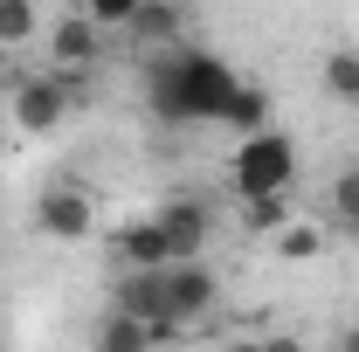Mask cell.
I'll list each match as a JSON object with an SVG mask.
<instances>
[{
  "label": "cell",
  "instance_id": "9a60e30c",
  "mask_svg": "<svg viewBox=\"0 0 359 352\" xmlns=\"http://www.w3.org/2000/svg\"><path fill=\"white\" fill-rule=\"evenodd\" d=\"M263 125H269V90H256L249 76H242L235 104H228V132H263Z\"/></svg>",
  "mask_w": 359,
  "mask_h": 352
},
{
  "label": "cell",
  "instance_id": "6da1fadb",
  "mask_svg": "<svg viewBox=\"0 0 359 352\" xmlns=\"http://www.w3.org/2000/svg\"><path fill=\"white\" fill-rule=\"evenodd\" d=\"M235 62H222L215 48L194 42H166V55L145 69V111L159 125H228V104H235Z\"/></svg>",
  "mask_w": 359,
  "mask_h": 352
},
{
  "label": "cell",
  "instance_id": "ffe728a7",
  "mask_svg": "<svg viewBox=\"0 0 359 352\" xmlns=\"http://www.w3.org/2000/svg\"><path fill=\"white\" fill-rule=\"evenodd\" d=\"M0 346H7V332H0Z\"/></svg>",
  "mask_w": 359,
  "mask_h": 352
},
{
  "label": "cell",
  "instance_id": "277c9868",
  "mask_svg": "<svg viewBox=\"0 0 359 352\" xmlns=\"http://www.w3.org/2000/svg\"><path fill=\"white\" fill-rule=\"evenodd\" d=\"M28 221H35V235H42V242H90V235H97L90 187H76V180H55V187H42Z\"/></svg>",
  "mask_w": 359,
  "mask_h": 352
},
{
  "label": "cell",
  "instance_id": "30bf717a",
  "mask_svg": "<svg viewBox=\"0 0 359 352\" xmlns=\"http://www.w3.org/2000/svg\"><path fill=\"white\" fill-rule=\"evenodd\" d=\"M90 346H97V352H138V346H159V339H152V325H145V318H132V311L111 304V318L90 332Z\"/></svg>",
  "mask_w": 359,
  "mask_h": 352
},
{
  "label": "cell",
  "instance_id": "ac0fdd59",
  "mask_svg": "<svg viewBox=\"0 0 359 352\" xmlns=\"http://www.w3.org/2000/svg\"><path fill=\"white\" fill-rule=\"evenodd\" d=\"M76 7H83L97 28H132V14L145 7V0H76Z\"/></svg>",
  "mask_w": 359,
  "mask_h": 352
},
{
  "label": "cell",
  "instance_id": "9c48e42d",
  "mask_svg": "<svg viewBox=\"0 0 359 352\" xmlns=\"http://www.w3.org/2000/svg\"><path fill=\"white\" fill-rule=\"evenodd\" d=\"M159 228H166V242H173V263H180V256H201V249H208V235H215V215H208V201H194V194H173V201L159 208Z\"/></svg>",
  "mask_w": 359,
  "mask_h": 352
},
{
  "label": "cell",
  "instance_id": "7c38bea8",
  "mask_svg": "<svg viewBox=\"0 0 359 352\" xmlns=\"http://www.w3.org/2000/svg\"><path fill=\"white\" fill-rule=\"evenodd\" d=\"M318 83H325V97H339V104H359V48H332L325 69H318Z\"/></svg>",
  "mask_w": 359,
  "mask_h": 352
},
{
  "label": "cell",
  "instance_id": "7a4b0ae2",
  "mask_svg": "<svg viewBox=\"0 0 359 352\" xmlns=\"http://www.w3.org/2000/svg\"><path fill=\"white\" fill-rule=\"evenodd\" d=\"M297 173H304V159H297V138L263 125V132H242L228 145V194L235 201H263V194H297Z\"/></svg>",
  "mask_w": 359,
  "mask_h": 352
},
{
  "label": "cell",
  "instance_id": "8fae6325",
  "mask_svg": "<svg viewBox=\"0 0 359 352\" xmlns=\"http://www.w3.org/2000/svg\"><path fill=\"white\" fill-rule=\"evenodd\" d=\"M180 21H187V14H180L173 0H145L125 35H138V42H180Z\"/></svg>",
  "mask_w": 359,
  "mask_h": 352
},
{
  "label": "cell",
  "instance_id": "8992f818",
  "mask_svg": "<svg viewBox=\"0 0 359 352\" xmlns=\"http://www.w3.org/2000/svg\"><path fill=\"white\" fill-rule=\"evenodd\" d=\"M111 304L132 311V318H145V325H152V339H180V332H187L180 318H166V276H159V269H118Z\"/></svg>",
  "mask_w": 359,
  "mask_h": 352
},
{
  "label": "cell",
  "instance_id": "3957f363",
  "mask_svg": "<svg viewBox=\"0 0 359 352\" xmlns=\"http://www.w3.org/2000/svg\"><path fill=\"white\" fill-rule=\"evenodd\" d=\"M76 76V69H69ZM69 76L55 69V76H21V83L7 90V111H14V132L42 138V132H62L69 125V111H76V90H69Z\"/></svg>",
  "mask_w": 359,
  "mask_h": 352
},
{
  "label": "cell",
  "instance_id": "2e32d148",
  "mask_svg": "<svg viewBox=\"0 0 359 352\" xmlns=\"http://www.w3.org/2000/svg\"><path fill=\"white\" fill-rule=\"evenodd\" d=\"M332 221L346 228V242H359V166H346L332 180Z\"/></svg>",
  "mask_w": 359,
  "mask_h": 352
},
{
  "label": "cell",
  "instance_id": "52a82bcc",
  "mask_svg": "<svg viewBox=\"0 0 359 352\" xmlns=\"http://www.w3.org/2000/svg\"><path fill=\"white\" fill-rule=\"evenodd\" d=\"M111 263L118 269H166L173 263V242H166L159 215H138L125 228H111Z\"/></svg>",
  "mask_w": 359,
  "mask_h": 352
},
{
  "label": "cell",
  "instance_id": "d6986e66",
  "mask_svg": "<svg viewBox=\"0 0 359 352\" xmlns=\"http://www.w3.org/2000/svg\"><path fill=\"white\" fill-rule=\"evenodd\" d=\"M339 346H346V352H359V325H346V332H339Z\"/></svg>",
  "mask_w": 359,
  "mask_h": 352
},
{
  "label": "cell",
  "instance_id": "ba28073f",
  "mask_svg": "<svg viewBox=\"0 0 359 352\" xmlns=\"http://www.w3.org/2000/svg\"><path fill=\"white\" fill-rule=\"evenodd\" d=\"M104 35H111V28H97L83 7L62 14V21L48 28V55H55V69H90V62L104 55Z\"/></svg>",
  "mask_w": 359,
  "mask_h": 352
},
{
  "label": "cell",
  "instance_id": "5bb4252c",
  "mask_svg": "<svg viewBox=\"0 0 359 352\" xmlns=\"http://www.w3.org/2000/svg\"><path fill=\"white\" fill-rule=\"evenodd\" d=\"M42 35V0H0V42L21 48Z\"/></svg>",
  "mask_w": 359,
  "mask_h": 352
},
{
  "label": "cell",
  "instance_id": "5b68a950",
  "mask_svg": "<svg viewBox=\"0 0 359 352\" xmlns=\"http://www.w3.org/2000/svg\"><path fill=\"white\" fill-rule=\"evenodd\" d=\"M159 276H166V318H180V325H201L208 311L222 304V276L201 263V256H180Z\"/></svg>",
  "mask_w": 359,
  "mask_h": 352
},
{
  "label": "cell",
  "instance_id": "4fadbf2b",
  "mask_svg": "<svg viewBox=\"0 0 359 352\" xmlns=\"http://www.w3.org/2000/svg\"><path fill=\"white\" fill-rule=\"evenodd\" d=\"M276 256H283V263H318V256H325V228H318V221H283V228H276Z\"/></svg>",
  "mask_w": 359,
  "mask_h": 352
},
{
  "label": "cell",
  "instance_id": "e0dca14e",
  "mask_svg": "<svg viewBox=\"0 0 359 352\" xmlns=\"http://www.w3.org/2000/svg\"><path fill=\"white\" fill-rule=\"evenodd\" d=\"M290 208H297V194H263V201H242V221L263 228V235H276V228L290 221Z\"/></svg>",
  "mask_w": 359,
  "mask_h": 352
}]
</instances>
